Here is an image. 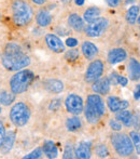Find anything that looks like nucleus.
Wrapping results in <instances>:
<instances>
[{
    "label": "nucleus",
    "instance_id": "nucleus-1",
    "mask_svg": "<svg viewBox=\"0 0 140 159\" xmlns=\"http://www.w3.org/2000/svg\"><path fill=\"white\" fill-rule=\"evenodd\" d=\"M1 63L8 70L17 71L30 65V57L22 52L17 44L10 43L6 46L4 54L1 57Z\"/></svg>",
    "mask_w": 140,
    "mask_h": 159
},
{
    "label": "nucleus",
    "instance_id": "nucleus-2",
    "mask_svg": "<svg viewBox=\"0 0 140 159\" xmlns=\"http://www.w3.org/2000/svg\"><path fill=\"white\" fill-rule=\"evenodd\" d=\"M35 79V74L29 69L19 70L11 77L10 90L15 95L26 92Z\"/></svg>",
    "mask_w": 140,
    "mask_h": 159
},
{
    "label": "nucleus",
    "instance_id": "nucleus-3",
    "mask_svg": "<svg viewBox=\"0 0 140 159\" xmlns=\"http://www.w3.org/2000/svg\"><path fill=\"white\" fill-rule=\"evenodd\" d=\"M34 11L30 4L24 0H14L12 3V19L17 26H26L32 22Z\"/></svg>",
    "mask_w": 140,
    "mask_h": 159
},
{
    "label": "nucleus",
    "instance_id": "nucleus-4",
    "mask_svg": "<svg viewBox=\"0 0 140 159\" xmlns=\"http://www.w3.org/2000/svg\"><path fill=\"white\" fill-rule=\"evenodd\" d=\"M111 144L115 153L121 157H129L134 153V145L129 135L123 132H115L111 135Z\"/></svg>",
    "mask_w": 140,
    "mask_h": 159
},
{
    "label": "nucleus",
    "instance_id": "nucleus-5",
    "mask_svg": "<svg viewBox=\"0 0 140 159\" xmlns=\"http://www.w3.org/2000/svg\"><path fill=\"white\" fill-rule=\"evenodd\" d=\"M30 119V108L25 102H17L11 107L10 120L16 127H23Z\"/></svg>",
    "mask_w": 140,
    "mask_h": 159
},
{
    "label": "nucleus",
    "instance_id": "nucleus-6",
    "mask_svg": "<svg viewBox=\"0 0 140 159\" xmlns=\"http://www.w3.org/2000/svg\"><path fill=\"white\" fill-rule=\"evenodd\" d=\"M105 71V63L101 60H93L87 66L84 75V80L88 84H93L103 76Z\"/></svg>",
    "mask_w": 140,
    "mask_h": 159
},
{
    "label": "nucleus",
    "instance_id": "nucleus-7",
    "mask_svg": "<svg viewBox=\"0 0 140 159\" xmlns=\"http://www.w3.org/2000/svg\"><path fill=\"white\" fill-rule=\"evenodd\" d=\"M109 26V21L106 17H100L96 19L95 21L88 23V25L84 28L86 36L91 38H97L100 37L104 33L106 32V30Z\"/></svg>",
    "mask_w": 140,
    "mask_h": 159
},
{
    "label": "nucleus",
    "instance_id": "nucleus-8",
    "mask_svg": "<svg viewBox=\"0 0 140 159\" xmlns=\"http://www.w3.org/2000/svg\"><path fill=\"white\" fill-rule=\"evenodd\" d=\"M64 103H65L66 109H67L68 113L77 116L83 113L84 103L80 95L75 94V93H70L65 98V102Z\"/></svg>",
    "mask_w": 140,
    "mask_h": 159
},
{
    "label": "nucleus",
    "instance_id": "nucleus-9",
    "mask_svg": "<svg viewBox=\"0 0 140 159\" xmlns=\"http://www.w3.org/2000/svg\"><path fill=\"white\" fill-rule=\"evenodd\" d=\"M45 43L48 48L54 53H63L65 52V44L62 41L59 37L54 34H48L45 36Z\"/></svg>",
    "mask_w": 140,
    "mask_h": 159
},
{
    "label": "nucleus",
    "instance_id": "nucleus-10",
    "mask_svg": "<svg viewBox=\"0 0 140 159\" xmlns=\"http://www.w3.org/2000/svg\"><path fill=\"white\" fill-rule=\"evenodd\" d=\"M106 103H107V105H108V108L110 109V111H112V113L121 111H123V109H126L129 106L128 101L122 100V98H117V96H115V95L108 96Z\"/></svg>",
    "mask_w": 140,
    "mask_h": 159
},
{
    "label": "nucleus",
    "instance_id": "nucleus-11",
    "mask_svg": "<svg viewBox=\"0 0 140 159\" xmlns=\"http://www.w3.org/2000/svg\"><path fill=\"white\" fill-rule=\"evenodd\" d=\"M86 104L91 105L99 115L103 117L106 114V105L104 102L103 98L100 96V94H90L87 96V101H86Z\"/></svg>",
    "mask_w": 140,
    "mask_h": 159
},
{
    "label": "nucleus",
    "instance_id": "nucleus-12",
    "mask_svg": "<svg viewBox=\"0 0 140 159\" xmlns=\"http://www.w3.org/2000/svg\"><path fill=\"white\" fill-rule=\"evenodd\" d=\"M75 158L88 159L92 156V143L88 141H82L74 148Z\"/></svg>",
    "mask_w": 140,
    "mask_h": 159
},
{
    "label": "nucleus",
    "instance_id": "nucleus-13",
    "mask_svg": "<svg viewBox=\"0 0 140 159\" xmlns=\"http://www.w3.org/2000/svg\"><path fill=\"white\" fill-rule=\"evenodd\" d=\"M110 80H109V77H104V78H99L96 81L93 82L92 84V90L94 91L97 94H101V95H106L109 93L110 91Z\"/></svg>",
    "mask_w": 140,
    "mask_h": 159
},
{
    "label": "nucleus",
    "instance_id": "nucleus-14",
    "mask_svg": "<svg viewBox=\"0 0 140 159\" xmlns=\"http://www.w3.org/2000/svg\"><path fill=\"white\" fill-rule=\"evenodd\" d=\"M127 57V52H126L125 49L123 48H113L109 51L108 53V62L111 65H115L117 63H121L124 60H126Z\"/></svg>",
    "mask_w": 140,
    "mask_h": 159
},
{
    "label": "nucleus",
    "instance_id": "nucleus-15",
    "mask_svg": "<svg viewBox=\"0 0 140 159\" xmlns=\"http://www.w3.org/2000/svg\"><path fill=\"white\" fill-rule=\"evenodd\" d=\"M127 71H128V77L132 81H138L140 79V62L137 61L136 59L132 57L128 61L127 65Z\"/></svg>",
    "mask_w": 140,
    "mask_h": 159
},
{
    "label": "nucleus",
    "instance_id": "nucleus-16",
    "mask_svg": "<svg viewBox=\"0 0 140 159\" xmlns=\"http://www.w3.org/2000/svg\"><path fill=\"white\" fill-rule=\"evenodd\" d=\"M81 51L87 60H94L98 55V48L91 41H84L81 46Z\"/></svg>",
    "mask_w": 140,
    "mask_h": 159
},
{
    "label": "nucleus",
    "instance_id": "nucleus-17",
    "mask_svg": "<svg viewBox=\"0 0 140 159\" xmlns=\"http://www.w3.org/2000/svg\"><path fill=\"white\" fill-rule=\"evenodd\" d=\"M68 25L75 32H82L85 28L84 20L78 13H72L68 16Z\"/></svg>",
    "mask_w": 140,
    "mask_h": 159
},
{
    "label": "nucleus",
    "instance_id": "nucleus-18",
    "mask_svg": "<svg viewBox=\"0 0 140 159\" xmlns=\"http://www.w3.org/2000/svg\"><path fill=\"white\" fill-rule=\"evenodd\" d=\"M15 138H16V135H15V133L13 131H9L8 133H6L3 141H2L1 145H0V152L2 154L9 153L12 149L13 145L15 143Z\"/></svg>",
    "mask_w": 140,
    "mask_h": 159
},
{
    "label": "nucleus",
    "instance_id": "nucleus-19",
    "mask_svg": "<svg viewBox=\"0 0 140 159\" xmlns=\"http://www.w3.org/2000/svg\"><path fill=\"white\" fill-rule=\"evenodd\" d=\"M115 118L121 122L122 125H124L126 128L133 127V120H134V115L132 114L130 111H127V109H123L121 111H117L115 113Z\"/></svg>",
    "mask_w": 140,
    "mask_h": 159
},
{
    "label": "nucleus",
    "instance_id": "nucleus-20",
    "mask_svg": "<svg viewBox=\"0 0 140 159\" xmlns=\"http://www.w3.org/2000/svg\"><path fill=\"white\" fill-rule=\"evenodd\" d=\"M83 113H84V116H85V119L87 120V122L91 125L98 124L99 120H100V118H101V116L88 104H86V106L84 107Z\"/></svg>",
    "mask_w": 140,
    "mask_h": 159
},
{
    "label": "nucleus",
    "instance_id": "nucleus-21",
    "mask_svg": "<svg viewBox=\"0 0 140 159\" xmlns=\"http://www.w3.org/2000/svg\"><path fill=\"white\" fill-rule=\"evenodd\" d=\"M36 21H37V24L41 27H46L49 26L53 21L52 14H51L49 11L46 10H40L39 12L37 13V16H36Z\"/></svg>",
    "mask_w": 140,
    "mask_h": 159
},
{
    "label": "nucleus",
    "instance_id": "nucleus-22",
    "mask_svg": "<svg viewBox=\"0 0 140 159\" xmlns=\"http://www.w3.org/2000/svg\"><path fill=\"white\" fill-rule=\"evenodd\" d=\"M44 87L51 93H61L64 91V84L57 79H48L44 82Z\"/></svg>",
    "mask_w": 140,
    "mask_h": 159
},
{
    "label": "nucleus",
    "instance_id": "nucleus-23",
    "mask_svg": "<svg viewBox=\"0 0 140 159\" xmlns=\"http://www.w3.org/2000/svg\"><path fill=\"white\" fill-rule=\"evenodd\" d=\"M42 151H43V154L50 159H54L57 157L58 155V151H57V147L55 146L54 142L52 141H45L43 143V146H42Z\"/></svg>",
    "mask_w": 140,
    "mask_h": 159
},
{
    "label": "nucleus",
    "instance_id": "nucleus-24",
    "mask_svg": "<svg viewBox=\"0 0 140 159\" xmlns=\"http://www.w3.org/2000/svg\"><path fill=\"white\" fill-rule=\"evenodd\" d=\"M101 14V10L97 7H91V8L86 9L83 13V20L86 23H91V22L95 21L98 19Z\"/></svg>",
    "mask_w": 140,
    "mask_h": 159
},
{
    "label": "nucleus",
    "instance_id": "nucleus-25",
    "mask_svg": "<svg viewBox=\"0 0 140 159\" xmlns=\"http://www.w3.org/2000/svg\"><path fill=\"white\" fill-rule=\"evenodd\" d=\"M139 12H140V7L138 6L130 7V8L126 11L125 19L129 25H134L137 22V17H138V15H139Z\"/></svg>",
    "mask_w": 140,
    "mask_h": 159
},
{
    "label": "nucleus",
    "instance_id": "nucleus-26",
    "mask_svg": "<svg viewBox=\"0 0 140 159\" xmlns=\"http://www.w3.org/2000/svg\"><path fill=\"white\" fill-rule=\"evenodd\" d=\"M66 128L68 131L70 132H75L78 130H80L82 128V122L81 119L79 117H77V115L74 117H70L66 120Z\"/></svg>",
    "mask_w": 140,
    "mask_h": 159
},
{
    "label": "nucleus",
    "instance_id": "nucleus-27",
    "mask_svg": "<svg viewBox=\"0 0 140 159\" xmlns=\"http://www.w3.org/2000/svg\"><path fill=\"white\" fill-rule=\"evenodd\" d=\"M15 101V94L13 92H8V91H2L0 93V104L4 106H9Z\"/></svg>",
    "mask_w": 140,
    "mask_h": 159
},
{
    "label": "nucleus",
    "instance_id": "nucleus-28",
    "mask_svg": "<svg viewBox=\"0 0 140 159\" xmlns=\"http://www.w3.org/2000/svg\"><path fill=\"white\" fill-rule=\"evenodd\" d=\"M109 80H110V84H120L122 87H126L128 84V79L124 76L121 75H117V74L113 73L110 75L109 77Z\"/></svg>",
    "mask_w": 140,
    "mask_h": 159
},
{
    "label": "nucleus",
    "instance_id": "nucleus-29",
    "mask_svg": "<svg viewBox=\"0 0 140 159\" xmlns=\"http://www.w3.org/2000/svg\"><path fill=\"white\" fill-rule=\"evenodd\" d=\"M129 138L134 145V148L136 151V153L140 155V133L139 131H130L129 132Z\"/></svg>",
    "mask_w": 140,
    "mask_h": 159
},
{
    "label": "nucleus",
    "instance_id": "nucleus-30",
    "mask_svg": "<svg viewBox=\"0 0 140 159\" xmlns=\"http://www.w3.org/2000/svg\"><path fill=\"white\" fill-rule=\"evenodd\" d=\"M95 153L98 157L100 158H105L107 156L109 155V151H108V147L106 146L105 144H100V145H97L96 148H95Z\"/></svg>",
    "mask_w": 140,
    "mask_h": 159
},
{
    "label": "nucleus",
    "instance_id": "nucleus-31",
    "mask_svg": "<svg viewBox=\"0 0 140 159\" xmlns=\"http://www.w3.org/2000/svg\"><path fill=\"white\" fill-rule=\"evenodd\" d=\"M43 155L44 154H43V151H42V147H37L32 153L24 156V159H38V158H41Z\"/></svg>",
    "mask_w": 140,
    "mask_h": 159
},
{
    "label": "nucleus",
    "instance_id": "nucleus-32",
    "mask_svg": "<svg viewBox=\"0 0 140 159\" xmlns=\"http://www.w3.org/2000/svg\"><path fill=\"white\" fill-rule=\"evenodd\" d=\"M75 153H74V147L71 144L66 145L65 146V151H64V156L63 158L67 159V158H75Z\"/></svg>",
    "mask_w": 140,
    "mask_h": 159
},
{
    "label": "nucleus",
    "instance_id": "nucleus-33",
    "mask_svg": "<svg viewBox=\"0 0 140 159\" xmlns=\"http://www.w3.org/2000/svg\"><path fill=\"white\" fill-rule=\"evenodd\" d=\"M109 127L115 132H119L122 130V124L117 119H110L109 120Z\"/></svg>",
    "mask_w": 140,
    "mask_h": 159
},
{
    "label": "nucleus",
    "instance_id": "nucleus-34",
    "mask_svg": "<svg viewBox=\"0 0 140 159\" xmlns=\"http://www.w3.org/2000/svg\"><path fill=\"white\" fill-rule=\"evenodd\" d=\"M78 57H79V51L77 49H73L66 53V59H69L68 61H74V60H78Z\"/></svg>",
    "mask_w": 140,
    "mask_h": 159
},
{
    "label": "nucleus",
    "instance_id": "nucleus-35",
    "mask_svg": "<svg viewBox=\"0 0 140 159\" xmlns=\"http://www.w3.org/2000/svg\"><path fill=\"white\" fill-rule=\"evenodd\" d=\"M78 44H79V41H78L75 38H67V40H66V46L69 47V48H74V47H77Z\"/></svg>",
    "mask_w": 140,
    "mask_h": 159
},
{
    "label": "nucleus",
    "instance_id": "nucleus-36",
    "mask_svg": "<svg viewBox=\"0 0 140 159\" xmlns=\"http://www.w3.org/2000/svg\"><path fill=\"white\" fill-rule=\"evenodd\" d=\"M61 100H53L50 104V109L52 111H57L61 107Z\"/></svg>",
    "mask_w": 140,
    "mask_h": 159
},
{
    "label": "nucleus",
    "instance_id": "nucleus-37",
    "mask_svg": "<svg viewBox=\"0 0 140 159\" xmlns=\"http://www.w3.org/2000/svg\"><path fill=\"white\" fill-rule=\"evenodd\" d=\"M133 126L135 127V129L137 131L140 130V116L139 115H135L134 116V120H133Z\"/></svg>",
    "mask_w": 140,
    "mask_h": 159
},
{
    "label": "nucleus",
    "instance_id": "nucleus-38",
    "mask_svg": "<svg viewBox=\"0 0 140 159\" xmlns=\"http://www.w3.org/2000/svg\"><path fill=\"white\" fill-rule=\"evenodd\" d=\"M4 135H6V128H4L3 122L0 120V145H1L2 141H3Z\"/></svg>",
    "mask_w": 140,
    "mask_h": 159
},
{
    "label": "nucleus",
    "instance_id": "nucleus-39",
    "mask_svg": "<svg viewBox=\"0 0 140 159\" xmlns=\"http://www.w3.org/2000/svg\"><path fill=\"white\" fill-rule=\"evenodd\" d=\"M107 4H108L109 7H112V8H114V7H117L120 3V0H106Z\"/></svg>",
    "mask_w": 140,
    "mask_h": 159
},
{
    "label": "nucleus",
    "instance_id": "nucleus-40",
    "mask_svg": "<svg viewBox=\"0 0 140 159\" xmlns=\"http://www.w3.org/2000/svg\"><path fill=\"white\" fill-rule=\"evenodd\" d=\"M134 98L135 100H140V84H137L136 89H135Z\"/></svg>",
    "mask_w": 140,
    "mask_h": 159
},
{
    "label": "nucleus",
    "instance_id": "nucleus-41",
    "mask_svg": "<svg viewBox=\"0 0 140 159\" xmlns=\"http://www.w3.org/2000/svg\"><path fill=\"white\" fill-rule=\"evenodd\" d=\"M32 2H34L35 4H38V6H41V4H43L44 2L46 1V0H32Z\"/></svg>",
    "mask_w": 140,
    "mask_h": 159
},
{
    "label": "nucleus",
    "instance_id": "nucleus-42",
    "mask_svg": "<svg viewBox=\"0 0 140 159\" xmlns=\"http://www.w3.org/2000/svg\"><path fill=\"white\" fill-rule=\"evenodd\" d=\"M74 2L77 6H83L84 4V0H74Z\"/></svg>",
    "mask_w": 140,
    "mask_h": 159
},
{
    "label": "nucleus",
    "instance_id": "nucleus-43",
    "mask_svg": "<svg viewBox=\"0 0 140 159\" xmlns=\"http://www.w3.org/2000/svg\"><path fill=\"white\" fill-rule=\"evenodd\" d=\"M134 1H136V0H126V3H132V2H134Z\"/></svg>",
    "mask_w": 140,
    "mask_h": 159
},
{
    "label": "nucleus",
    "instance_id": "nucleus-44",
    "mask_svg": "<svg viewBox=\"0 0 140 159\" xmlns=\"http://www.w3.org/2000/svg\"><path fill=\"white\" fill-rule=\"evenodd\" d=\"M137 22H138V24L140 25V15H138V17H137Z\"/></svg>",
    "mask_w": 140,
    "mask_h": 159
},
{
    "label": "nucleus",
    "instance_id": "nucleus-45",
    "mask_svg": "<svg viewBox=\"0 0 140 159\" xmlns=\"http://www.w3.org/2000/svg\"><path fill=\"white\" fill-rule=\"evenodd\" d=\"M62 1H63V2H65V3H67V2H70L71 0H62Z\"/></svg>",
    "mask_w": 140,
    "mask_h": 159
},
{
    "label": "nucleus",
    "instance_id": "nucleus-46",
    "mask_svg": "<svg viewBox=\"0 0 140 159\" xmlns=\"http://www.w3.org/2000/svg\"><path fill=\"white\" fill-rule=\"evenodd\" d=\"M0 114H1V107H0Z\"/></svg>",
    "mask_w": 140,
    "mask_h": 159
}]
</instances>
